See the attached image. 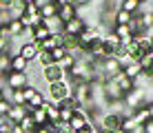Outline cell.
Returning a JSON list of instances; mask_svg holds the SVG:
<instances>
[{
  "label": "cell",
  "mask_w": 153,
  "mask_h": 133,
  "mask_svg": "<svg viewBox=\"0 0 153 133\" xmlns=\"http://www.w3.org/2000/svg\"><path fill=\"white\" fill-rule=\"evenodd\" d=\"M56 47H62V33H51L45 42H38V49L42 51H53Z\"/></svg>",
  "instance_id": "obj_8"
},
{
  "label": "cell",
  "mask_w": 153,
  "mask_h": 133,
  "mask_svg": "<svg viewBox=\"0 0 153 133\" xmlns=\"http://www.w3.org/2000/svg\"><path fill=\"white\" fill-rule=\"evenodd\" d=\"M25 115H27V109H25V106H11V111L7 113V118L11 120L13 124H18V122L25 118Z\"/></svg>",
  "instance_id": "obj_17"
},
{
  "label": "cell",
  "mask_w": 153,
  "mask_h": 133,
  "mask_svg": "<svg viewBox=\"0 0 153 133\" xmlns=\"http://www.w3.org/2000/svg\"><path fill=\"white\" fill-rule=\"evenodd\" d=\"M138 2H140V4H144V2H146V0H138Z\"/></svg>",
  "instance_id": "obj_39"
},
{
  "label": "cell",
  "mask_w": 153,
  "mask_h": 133,
  "mask_svg": "<svg viewBox=\"0 0 153 133\" xmlns=\"http://www.w3.org/2000/svg\"><path fill=\"white\" fill-rule=\"evenodd\" d=\"M27 67H29V62L25 60L22 56H13V58H11V71H20V73H27Z\"/></svg>",
  "instance_id": "obj_18"
},
{
  "label": "cell",
  "mask_w": 153,
  "mask_h": 133,
  "mask_svg": "<svg viewBox=\"0 0 153 133\" xmlns=\"http://www.w3.org/2000/svg\"><path fill=\"white\" fill-rule=\"evenodd\" d=\"M67 78V73L62 71L60 65H49L42 69V80H45L47 84H53V82H62V80Z\"/></svg>",
  "instance_id": "obj_3"
},
{
  "label": "cell",
  "mask_w": 153,
  "mask_h": 133,
  "mask_svg": "<svg viewBox=\"0 0 153 133\" xmlns=\"http://www.w3.org/2000/svg\"><path fill=\"white\" fill-rule=\"evenodd\" d=\"M76 60H78V58H76V56H73V53H67V56H65V58H62V60H60V62H58V65H60V67H62V71H65V73H69V71H71V69H73V65H76Z\"/></svg>",
  "instance_id": "obj_20"
},
{
  "label": "cell",
  "mask_w": 153,
  "mask_h": 133,
  "mask_svg": "<svg viewBox=\"0 0 153 133\" xmlns=\"http://www.w3.org/2000/svg\"><path fill=\"white\" fill-rule=\"evenodd\" d=\"M122 73L126 78H131V80H138L142 76V67H140V62H126V65L122 67Z\"/></svg>",
  "instance_id": "obj_12"
},
{
  "label": "cell",
  "mask_w": 153,
  "mask_h": 133,
  "mask_svg": "<svg viewBox=\"0 0 153 133\" xmlns=\"http://www.w3.org/2000/svg\"><path fill=\"white\" fill-rule=\"evenodd\" d=\"M73 113H76V111H71V109H60V122H67V124H69Z\"/></svg>",
  "instance_id": "obj_27"
},
{
  "label": "cell",
  "mask_w": 153,
  "mask_h": 133,
  "mask_svg": "<svg viewBox=\"0 0 153 133\" xmlns=\"http://www.w3.org/2000/svg\"><path fill=\"white\" fill-rule=\"evenodd\" d=\"M18 126H20L22 131H36V122H33V118H31L29 113H27V115H25L22 120L18 122Z\"/></svg>",
  "instance_id": "obj_25"
},
{
  "label": "cell",
  "mask_w": 153,
  "mask_h": 133,
  "mask_svg": "<svg viewBox=\"0 0 153 133\" xmlns=\"http://www.w3.org/2000/svg\"><path fill=\"white\" fill-rule=\"evenodd\" d=\"M96 133H100V131H96Z\"/></svg>",
  "instance_id": "obj_40"
},
{
  "label": "cell",
  "mask_w": 153,
  "mask_h": 133,
  "mask_svg": "<svg viewBox=\"0 0 153 133\" xmlns=\"http://www.w3.org/2000/svg\"><path fill=\"white\" fill-rule=\"evenodd\" d=\"M16 0H0V9H11Z\"/></svg>",
  "instance_id": "obj_31"
},
{
  "label": "cell",
  "mask_w": 153,
  "mask_h": 133,
  "mask_svg": "<svg viewBox=\"0 0 153 133\" xmlns=\"http://www.w3.org/2000/svg\"><path fill=\"white\" fill-rule=\"evenodd\" d=\"M87 27V22H84V18H73V20H69V22H65L62 25V31L60 33L62 36H73V38H78V36L82 33V29Z\"/></svg>",
  "instance_id": "obj_6"
},
{
  "label": "cell",
  "mask_w": 153,
  "mask_h": 133,
  "mask_svg": "<svg viewBox=\"0 0 153 133\" xmlns=\"http://www.w3.org/2000/svg\"><path fill=\"white\" fill-rule=\"evenodd\" d=\"M69 126H71L73 133L84 129V126H91V122H89V109H82V106H80V109H76L73 118L69 120Z\"/></svg>",
  "instance_id": "obj_4"
},
{
  "label": "cell",
  "mask_w": 153,
  "mask_h": 133,
  "mask_svg": "<svg viewBox=\"0 0 153 133\" xmlns=\"http://www.w3.org/2000/svg\"><path fill=\"white\" fill-rule=\"evenodd\" d=\"M131 20H133V16L131 13H126V11H122V9H118V11L113 13V27H118V25H131Z\"/></svg>",
  "instance_id": "obj_15"
},
{
  "label": "cell",
  "mask_w": 153,
  "mask_h": 133,
  "mask_svg": "<svg viewBox=\"0 0 153 133\" xmlns=\"http://www.w3.org/2000/svg\"><path fill=\"white\" fill-rule=\"evenodd\" d=\"M4 84H7V89H11V91L25 89L29 84V76L27 73H20V71H11V73H7V78H4Z\"/></svg>",
  "instance_id": "obj_2"
},
{
  "label": "cell",
  "mask_w": 153,
  "mask_h": 133,
  "mask_svg": "<svg viewBox=\"0 0 153 133\" xmlns=\"http://www.w3.org/2000/svg\"><path fill=\"white\" fill-rule=\"evenodd\" d=\"M67 95H71V84L67 82V78L62 80V82H53L49 84V93H47V100H51V102H60V100H65Z\"/></svg>",
  "instance_id": "obj_1"
},
{
  "label": "cell",
  "mask_w": 153,
  "mask_h": 133,
  "mask_svg": "<svg viewBox=\"0 0 153 133\" xmlns=\"http://www.w3.org/2000/svg\"><path fill=\"white\" fill-rule=\"evenodd\" d=\"M7 27H9V31H11V40H18L20 36H22V31H25V27H22V22H20L18 18H11L7 22Z\"/></svg>",
  "instance_id": "obj_13"
},
{
  "label": "cell",
  "mask_w": 153,
  "mask_h": 133,
  "mask_svg": "<svg viewBox=\"0 0 153 133\" xmlns=\"http://www.w3.org/2000/svg\"><path fill=\"white\" fill-rule=\"evenodd\" d=\"M38 42H33V45H20V51H18V56H22L27 62H33L36 58H38Z\"/></svg>",
  "instance_id": "obj_10"
},
{
  "label": "cell",
  "mask_w": 153,
  "mask_h": 133,
  "mask_svg": "<svg viewBox=\"0 0 153 133\" xmlns=\"http://www.w3.org/2000/svg\"><path fill=\"white\" fill-rule=\"evenodd\" d=\"M58 7H62V4H73V0H53Z\"/></svg>",
  "instance_id": "obj_36"
},
{
  "label": "cell",
  "mask_w": 153,
  "mask_h": 133,
  "mask_svg": "<svg viewBox=\"0 0 153 133\" xmlns=\"http://www.w3.org/2000/svg\"><path fill=\"white\" fill-rule=\"evenodd\" d=\"M89 2H91V0H73V7L76 9H84Z\"/></svg>",
  "instance_id": "obj_30"
},
{
  "label": "cell",
  "mask_w": 153,
  "mask_h": 133,
  "mask_svg": "<svg viewBox=\"0 0 153 133\" xmlns=\"http://www.w3.org/2000/svg\"><path fill=\"white\" fill-rule=\"evenodd\" d=\"M120 9L133 16V13L140 11V2H138V0H120Z\"/></svg>",
  "instance_id": "obj_19"
},
{
  "label": "cell",
  "mask_w": 153,
  "mask_h": 133,
  "mask_svg": "<svg viewBox=\"0 0 153 133\" xmlns=\"http://www.w3.org/2000/svg\"><path fill=\"white\" fill-rule=\"evenodd\" d=\"M49 36H51V31H49V27H45V25H40V27H36V29H33V38H36V42H45Z\"/></svg>",
  "instance_id": "obj_21"
},
{
  "label": "cell",
  "mask_w": 153,
  "mask_h": 133,
  "mask_svg": "<svg viewBox=\"0 0 153 133\" xmlns=\"http://www.w3.org/2000/svg\"><path fill=\"white\" fill-rule=\"evenodd\" d=\"M146 111H149V118L153 120V100H151V102H146Z\"/></svg>",
  "instance_id": "obj_35"
},
{
  "label": "cell",
  "mask_w": 153,
  "mask_h": 133,
  "mask_svg": "<svg viewBox=\"0 0 153 133\" xmlns=\"http://www.w3.org/2000/svg\"><path fill=\"white\" fill-rule=\"evenodd\" d=\"M58 109H71V111H76V109H80V104L76 102V98H73V95H67L65 100H60V102H58Z\"/></svg>",
  "instance_id": "obj_22"
},
{
  "label": "cell",
  "mask_w": 153,
  "mask_h": 133,
  "mask_svg": "<svg viewBox=\"0 0 153 133\" xmlns=\"http://www.w3.org/2000/svg\"><path fill=\"white\" fill-rule=\"evenodd\" d=\"M107 133H124L122 129H113V131H107Z\"/></svg>",
  "instance_id": "obj_37"
},
{
  "label": "cell",
  "mask_w": 153,
  "mask_h": 133,
  "mask_svg": "<svg viewBox=\"0 0 153 133\" xmlns=\"http://www.w3.org/2000/svg\"><path fill=\"white\" fill-rule=\"evenodd\" d=\"M100 69H102V76L104 80L118 76L120 71H122V65H120L118 58H102V62H100Z\"/></svg>",
  "instance_id": "obj_5"
},
{
  "label": "cell",
  "mask_w": 153,
  "mask_h": 133,
  "mask_svg": "<svg viewBox=\"0 0 153 133\" xmlns=\"http://www.w3.org/2000/svg\"><path fill=\"white\" fill-rule=\"evenodd\" d=\"M109 80H113V82H115V84H118V87H120V91H122V93H129V91H131V89H133V87H135V80H131V78H126V76H124V73H122V71H120V73H118V76H113V78H109Z\"/></svg>",
  "instance_id": "obj_7"
},
{
  "label": "cell",
  "mask_w": 153,
  "mask_h": 133,
  "mask_svg": "<svg viewBox=\"0 0 153 133\" xmlns=\"http://www.w3.org/2000/svg\"><path fill=\"white\" fill-rule=\"evenodd\" d=\"M73 18H78V9L73 7V4H62V7L58 9V20H60L62 25L73 20Z\"/></svg>",
  "instance_id": "obj_9"
},
{
  "label": "cell",
  "mask_w": 153,
  "mask_h": 133,
  "mask_svg": "<svg viewBox=\"0 0 153 133\" xmlns=\"http://www.w3.org/2000/svg\"><path fill=\"white\" fill-rule=\"evenodd\" d=\"M9 133H25V131L20 129L18 124H11V126H9Z\"/></svg>",
  "instance_id": "obj_32"
},
{
  "label": "cell",
  "mask_w": 153,
  "mask_h": 133,
  "mask_svg": "<svg viewBox=\"0 0 153 133\" xmlns=\"http://www.w3.org/2000/svg\"><path fill=\"white\" fill-rule=\"evenodd\" d=\"M76 133H96V129H93V126H84V129L76 131Z\"/></svg>",
  "instance_id": "obj_34"
},
{
  "label": "cell",
  "mask_w": 153,
  "mask_h": 133,
  "mask_svg": "<svg viewBox=\"0 0 153 133\" xmlns=\"http://www.w3.org/2000/svg\"><path fill=\"white\" fill-rule=\"evenodd\" d=\"M138 122H135V118H133V115H124V118H122V124H120V129H122L124 133H135V131H138Z\"/></svg>",
  "instance_id": "obj_14"
},
{
  "label": "cell",
  "mask_w": 153,
  "mask_h": 133,
  "mask_svg": "<svg viewBox=\"0 0 153 133\" xmlns=\"http://www.w3.org/2000/svg\"><path fill=\"white\" fill-rule=\"evenodd\" d=\"M36 60H38L40 62V67L42 69H45V67H49V65H56V62H53V58H51V51H38V58H36Z\"/></svg>",
  "instance_id": "obj_23"
},
{
  "label": "cell",
  "mask_w": 153,
  "mask_h": 133,
  "mask_svg": "<svg viewBox=\"0 0 153 133\" xmlns=\"http://www.w3.org/2000/svg\"><path fill=\"white\" fill-rule=\"evenodd\" d=\"M11 102H9V100L7 98H4V100H0V115H7L9 113V111H11Z\"/></svg>",
  "instance_id": "obj_28"
},
{
  "label": "cell",
  "mask_w": 153,
  "mask_h": 133,
  "mask_svg": "<svg viewBox=\"0 0 153 133\" xmlns=\"http://www.w3.org/2000/svg\"><path fill=\"white\" fill-rule=\"evenodd\" d=\"M140 129H142V133H153V120H146Z\"/></svg>",
  "instance_id": "obj_29"
},
{
  "label": "cell",
  "mask_w": 153,
  "mask_h": 133,
  "mask_svg": "<svg viewBox=\"0 0 153 133\" xmlns=\"http://www.w3.org/2000/svg\"><path fill=\"white\" fill-rule=\"evenodd\" d=\"M131 115L135 118V122H138L140 126L144 124L146 120H151V118H149V111H146V106H142V109H135V111H131Z\"/></svg>",
  "instance_id": "obj_24"
},
{
  "label": "cell",
  "mask_w": 153,
  "mask_h": 133,
  "mask_svg": "<svg viewBox=\"0 0 153 133\" xmlns=\"http://www.w3.org/2000/svg\"><path fill=\"white\" fill-rule=\"evenodd\" d=\"M31 118H33V122H36V126H42V124H49V118H47V111L45 109H42V106H40V109H33V111H31Z\"/></svg>",
  "instance_id": "obj_16"
},
{
  "label": "cell",
  "mask_w": 153,
  "mask_h": 133,
  "mask_svg": "<svg viewBox=\"0 0 153 133\" xmlns=\"http://www.w3.org/2000/svg\"><path fill=\"white\" fill-rule=\"evenodd\" d=\"M7 47H9V42L0 38V53H4V51H7Z\"/></svg>",
  "instance_id": "obj_33"
},
{
  "label": "cell",
  "mask_w": 153,
  "mask_h": 133,
  "mask_svg": "<svg viewBox=\"0 0 153 133\" xmlns=\"http://www.w3.org/2000/svg\"><path fill=\"white\" fill-rule=\"evenodd\" d=\"M58 9H60V7H58L53 0H49V2L42 4L38 11H40V16H42V20H51V18H58Z\"/></svg>",
  "instance_id": "obj_11"
},
{
  "label": "cell",
  "mask_w": 153,
  "mask_h": 133,
  "mask_svg": "<svg viewBox=\"0 0 153 133\" xmlns=\"http://www.w3.org/2000/svg\"><path fill=\"white\" fill-rule=\"evenodd\" d=\"M0 100H4V91H2V89H0Z\"/></svg>",
  "instance_id": "obj_38"
},
{
  "label": "cell",
  "mask_w": 153,
  "mask_h": 133,
  "mask_svg": "<svg viewBox=\"0 0 153 133\" xmlns=\"http://www.w3.org/2000/svg\"><path fill=\"white\" fill-rule=\"evenodd\" d=\"M67 53H69V51H67V49H65V47H56V49H53V51H51V58H53V62H56V65H58V62H60V60H62V58H65V56H67Z\"/></svg>",
  "instance_id": "obj_26"
}]
</instances>
